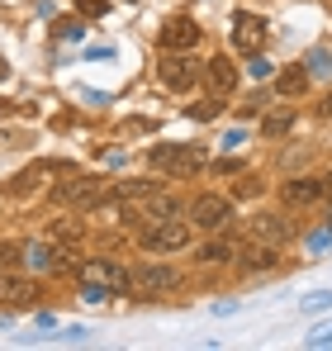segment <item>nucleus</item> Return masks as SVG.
I'll use <instances>...</instances> for the list:
<instances>
[{
    "label": "nucleus",
    "instance_id": "nucleus-19",
    "mask_svg": "<svg viewBox=\"0 0 332 351\" xmlns=\"http://www.w3.org/2000/svg\"><path fill=\"white\" fill-rule=\"evenodd\" d=\"M157 190H162L157 180H119V185H114L119 199H143V195H157Z\"/></svg>",
    "mask_w": 332,
    "mask_h": 351
},
{
    "label": "nucleus",
    "instance_id": "nucleus-1",
    "mask_svg": "<svg viewBox=\"0 0 332 351\" xmlns=\"http://www.w3.org/2000/svg\"><path fill=\"white\" fill-rule=\"evenodd\" d=\"M128 290V266H119V261H105V256H95V261H86L81 266V299L86 304H105L114 294Z\"/></svg>",
    "mask_w": 332,
    "mask_h": 351
},
{
    "label": "nucleus",
    "instance_id": "nucleus-8",
    "mask_svg": "<svg viewBox=\"0 0 332 351\" xmlns=\"http://www.w3.org/2000/svg\"><path fill=\"white\" fill-rule=\"evenodd\" d=\"M200 38H204V29H200L190 14H176V19L162 24V53H190Z\"/></svg>",
    "mask_w": 332,
    "mask_h": 351
},
{
    "label": "nucleus",
    "instance_id": "nucleus-11",
    "mask_svg": "<svg viewBox=\"0 0 332 351\" xmlns=\"http://www.w3.org/2000/svg\"><path fill=\"white\" fill-rule=\"evenodd\" d=\"M247 237L271 242V247H285V242L294 237V223L280 219V214H252V219H247Z\"/></svg>",
    "mask_w": 332,
    "mask_h": 351
},
{
    "label": "nucleus",
    "instance_id": "nucleus-20",
    "mask_svg": "<svg viewBox=\"0 0 332 351\" xmlns=\"http://www.w3.org/2000/svg\"><path fill=\"white\" fill-rule=\"evenodd\" d=\"M289 123H294V114H289V110H280V114L261 119V133H266V138H280V133H289Z\"/></svg>",
    "mask_w": 332,
    "mask_h": 351
},
{
    "label": "nucleus",
    "instance_id": "nucleus-26",
    "mask_svg": "<svg viewBox=\"0 0 332 351\" xmlns=\"http://www.w3.org/2000/svg\"><path fill=\"white\" fill-rule=\"evenodd\" d=\"M309 247H313V252H328V247H332V228H323V233H313V237H309Z\"/></svg>",
    "mask_w": 332,
    "mask_h": 351
},
{
    "label": "nucleus",
    "instance_id": "nucleus-15",
    "mask_svg": "<svg viewBox=\"0 0 332 351\" xmlns=\"http://www.w3.org/2000/svg\"><path fill=\"white\" fill-rule=\"evenodd\" d=\"M280 199L285 204H318L323 199V180L318 176H294V180L280 185Z\"/></svg>",
    "mask_w": 332,
    "mask_h": 351
},
{
    "label": "nucleus",
    "instance_id": "nucleus-4",
    "mask_svg": "<svg viewBox=\"0 0 332 351\" xmlns=\"http://www.w3.org/2000/svg\"><path fill=\"white\" fill-rule=\"evenodd\" d=\"M53 204H81V209H100V204H105V180H95V176H71V180L53 185Z\"/></svg>",
    "mask_w": 332,
    "mask_h": 351
},
{
    "label": "nucleus",
    "instance_id": "nucleus-33",
    "mask_svg": "<svg viewBox=\"0 0 332 351\" xmlns=\"http://www.w3.org/2000/svg\"><path fill=\"white\" fill-rule=\"evenodd\" d=\"M10 110H14V105H10V100H0V119H5V114H10Z\"/></svg>",
    "mask_w": 332,
    "mask_h": 351
},
{
    "label": "nucleus",
    "instance_id": "nucleus-30",
    "mask_svg": "<svg viewBox=\"0 0 332 351\" xmlns=\"http://www.w3.org/2000/svg\"><path fill=\"white\" fill-rule=\"evenodd\" d=\"M323 199H328V204H332V171L323 176Z\"/></svg>",
    "mask_w": 332,
    "mask_h": 351
},
{
    "label": "nucleus",
    "instance_id": "nucleus-6",
    "mask_svg": "<svg viewBox=\"0 0 332 351\" xmlns=\"http://www.w3.org/2000/svg\"><path fill=\"white\" fill-rule=\"evenodd\" d=\"M228 219H233V204H228L223 195H195V199H190V223H195V228L219 233Z\"/></svg>",
    "mask_w": 332,
    "mask_h": 351
},
{
    "label": "nucleus",
    "instance_id": "nucleus-12",
    "mask_svg": "<svg viewBox=\"0 0 332 351\" xmlns=\"http://www.w3.org/2000/svg\"><path fill=\"white\" fill-rule=\"evenodd\" d=\"M233 48L247 53V58L261 53V48H266V24H261L257 14H237V19H233Z\"/></svg>",
    "mask_w": 332,
    "mask_h": 351
},
{
    "label": "nucleus",
    "instance_id": "nucleus-5",
    "mask_svg": "<svg viewBox=\"0 0 332 351\" xmlns=\"http://www.w3.org/2000/svg\"><path fill=\"white\" fill-rule=\"evenodd\" d=\"M128 290L143 294V299H157V294L176 290V271H171V266H162V261L133 266V271H128Z\"/></svg>",
    "mask_w": 332,
    "mask_h": 351
},
{
    "label": "nucleus",
    "instance_id": "nucleus-32",
    "mask_svg": "<svg viewBox=\"0 0 332 351\" xmlns=\"http://www.w3.org/2000/svg\"><path fill=\"white\" fill-rule=\"evenodd\" d=\"M313 347H332V332H323V337H313Z\"/></svg>",
    "mask_w": 332,
    "mask_h": 351
},
{
    "label": "nucleus",
    "instance_id": "nucleus-9",
    "mask_svg": "<svg viewBox=\"0 0 332 351\" xmlns=\"http://www.w3.org/2000/svg\"><path fill=\"white\" fill-rule=\"evenodd\" d=\"M38 304V285L19 271H0V308H34Z\"/></svg>",
    "mask_w": 332,
    "mask_h": 351
},
{
    "label": "nucleus",
    "instance_id": "nucleus-35",
    "mask_svg": "<svg viewBox=\"0 0 332 351\" xmlns=\"http://www.w3.org/2000/svg\"><path fill=\"white\" fill-rule=\"evenodd\" d=\"M128 5H138V0H128Z\"/></svg>",
    "mask_w": 332,
    "mask_h": 351
},
{
    "label": "nucleus",
    "instance_id": "nucleus-27",
    "mask_svg": "<svg viewBox=\"0 0 332 351\" xmlns=\"http://www.w3.org/2000/svg\"><path fill=\"white\" fill-rule=\"evenodd\" d=\"M57 34H62V38H81V24H76V19H62Z\"/></svg>",
    "mask_w": 332,
    "mask_h": 351
},
{
    "label": "nucleus",
    "instance_id": "nucleus-2",
    "mask_svg": "<svg viewBox=\"0 0 332 351\" xmlns=\"http://www.w3.org/2000/svg\"><path fill=\"white\" fill-rule=\"evenodd\" d=\"M152 167L166 176H195L209 167V157H204V147H195V143H157L152 152Z\"/></svg>",
    "mask_w": 332,
    "mask_h": 351
},
{
    "label": "nucleus",
    "instance_id": "nucleus-16",
    "mask_svg": "<svg viewBox=\"0 0 332 351\" xmlns=\"http://www.w3.org/2000/svg\"><path fill=\"white\" fill-rule=\"evenodd\" d=\"M43 176H53V162H34V167H24L14 180H5V195H10V199H24V195H34V190L43 185Z\"/></svg>",
    "mask_w": 332,
    "mask_h": 351
},
{
    "label": "nucleus",
    "instance_id": "nucleus-14",
    "mask_svg": "<svg viewBox=\"0 0 332 351\" xmlns=\"http://www.w3.org/2000/svg\"><path fill=\"white\" fill-rule=\"evenodd\" d=\"M200 76H204V86H209L214 95H228V90H237V66H233V58H209Z\"/></svg>",
    "mask_w": 332,
    "mask_h": 351
},
{
    "label": "nucleus",
    "instance_id": "nucleus-18",
    "mask_svg": "<svg viewBox=\"0 0 332 351\" xmlns=\"http://www.w3.org/2000/svg\"><path fill=\"white\" fill-rule=\"evenodd\" d=\"M48 237L62 242V247H81L86 242V219H53L48 223Z\"/></svg>",
    "mask_w": 332,
    "mask_h": 351
},
{
    "label": "nucleus",
    "instance_id": "nucleus-24",
    "mask_svg": "<svg viewBox=\"0 0 332 351\" xmlns=\"http://www.w3.org/2000/svg\"><path fill=\"white\" fill-rule=\"evenodd\" d=\"M233 195H237V199H252V195H261V180H257V176H242V180L233 185Z\"/></svg>",
    "mask_w": 332,
    "mask_h": 351
},
{
    "label": "nucleus",
    "instance_id": "nucleus-31",
    "mask_svg": "<svg viewBox=\"0 0 332 351\" xmlns=\"http://www.w3.org/2000/svg\"><path fill=\"white\" fill-rule=\"evenodd\" d=\"M318 110H323V114L332 119V90H328V95H323V105H318Z\"/></svg>",
    "mask_w": 332,
    "mask_h": 351
},
{
    "label": "nucleus",
    "instance_id": "nucleus-17",
    "mask_svg": "<svg viewBox=\"0 0 332 351\" xmlns=\"http://www.w3.org/2000/svg\"><path fill=\"white\" fill-rule=\"evenodd\" d=\"M276 90L285 95V100H299V95L309 90V66H280Z\"/></svg>",
    "mask_w": 332,
    "mask_h": 351
},
{
    "label": "nucleus",
    "instance_id": "nucleus-3",
    "mask_svg": "<svg viewBox=\"0 0 332 351\" xmlns=\"http://www.w3.org/2000/svg\"><path fill=\"white\" fill-rule=\"evenodd\" d=\"M138 242H143L147 252H157V256H162V252H180V247H190V223L176 219V214H171V219H157V223H147V228L138 233Z\"/></svg>",
    "mask_w": 332,
    "mask_h": 351
},
{
    "label": "nucleus",
    "instance_id": "nucleus-28",
    "mask_svg": "<svg viewBox=\"0 0 332 351\" xmlns=\"http://www.w3.org/2000/svg\"><path fill=\"white\" fill-rule=\"evenodd\" d=\"M81 14H105V0H76Z\"/></svg>",
    "mask_w": 332,
    "mask_h": 351
},
{
    "label": "nucleus",
    "instance_id": "nucleus-25",
    "mask_svg": "<svg viewBox=\"0 0 332 351\" xmlns=\"http://www.w3.org/2000/svg\"><path fill=\"white\" fill-rule=\"evenodd\" d=\"M247 71H252V76L261 81V76H271V62L261 58V53H252V66H247Z\"/></svg>",
    "mask_w": 332,
    "mask_h": 351
},
{
    "label": "nucleus",
    "instance_id": "nucleus-23",
    "mask_svg": "<svg viewBox=\"0 0 332 351\" xmlns=\"http://www.w3.org/2000/svg\"><path fill=\"white\" fill-rule=\"evenodd\" d=\"M219 110H223V100L214 95V100H200V105H190V119H219Z\"/></svg>",
    "mask_w": 332,
    "mask_h": 351
},
{
    "label": "nucleus",
    "instance_id": "nucleus-34",
    "mask_svg": "<svg viewBox=\"0 0 332 351\" xmlns=\"http://www.w3.org/2000/svg\"><path fill=\"white\" fill-rule=\"evenodd\" d=\"M5 76H10V66H5V58H0V81H5Z\"/></svg>",
    "mask_w": 332,
    "mask_h": 351
},
{
    "label": "nucleus",
    "instance_id": "nucleus-13",
    "mask_svg": "<svg viewBox=\"0 0 332 351\" xmlns=\"http://www.w3.org/2000/svg\"><path fill=\"white\" fill-rule=\"evenodd\" d=\"M24 261H29L34 271H62V266H67V247L53 242V237H48V242H29V247H24Z\"/></svg>",
    "mask_w": 332,
    "mask_h": 351
},
{
    "label": "nucleus",
    "instance_id": "nucleus-7",
    "mask_svg": "<svg viewBox=\"0 0 332 351\" xmlns=\"http://www.w3.org/2000/svg\"><path fill=\"white\" fill-rule=\"evenodd\" d=\"M157 76H162L166 90H190V86L200 81V62H190L185 53H162V62H157Z\"/></svg>",
    "mask_w": 332,
    "mask_h": 351
},
{
    "label": "nucleus",
    "instance_id": "nucleus-29",
    "mask_svg": "<svg viewBox=\"0 0 332 351\" xmlns=\"http://www.w3.org/2000/svg\"><path fill=\"white\" fill-rule=\"evenodd\" d=\"M304 308H332V290H323V294H313Z\"/></svg>",
    "mask_w": 332,
    "mask_h": 351
},
{
    "label": "nucleus",
    "instance_id": "nucleus-22",
    "mask_svg": "<svg viewBox=\"0 0 332 351\" xmlns=\"http://www.w3.org/2000/svg\"><path fill=\"white\" fill-rule=\"evenodd\" d=\"M233 256V242H204L200 247V261H228Z\"/></svg>",
    "mask_w": 332,
    "mask_h": 351
},
{
    "label": "nucleus",
    "instance_id": "nucleus-10",
    "mask_svg": "<svg viewBox=\"0 0 332 351\" xmlns=\"http://www.w3.org/2000/svg\"><path fill=\"white\" fill-rule=\"evenodd\" d=\"M233 256H237L242 271H271V266H280V247L257 242V237H242V242L233 247Z\"/></svg>",
    "mask_w": 332,
    "mask_h": 351
},
{
    "label": "nucleus",
    "instance_id": "nucleus-21",
    "mask_svg": "<svg viewBox=\"0 0 332 351\" xmlns=\"http://www.w3.org/2000/svg\"><path fill=\"white\" fill-rule=\"evenodd\" d=\"M304 66H309V76H323V71H332V53H328V48H313Z\"/></svg>",
    "mask_w": 332,
    "mask_h": 351
}]
</instances>
